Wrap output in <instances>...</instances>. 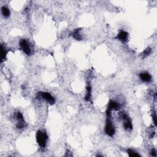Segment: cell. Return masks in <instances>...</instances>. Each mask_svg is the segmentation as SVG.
Returning a JSON list of instances; mask_svg holds the SVG:
<instances>
[{"label": "cell", "mask_w": 157, "mask_h": 157, "mask_svg": "<svg viewBox=\"0 0 157 157\" xmlns=\"http://www.w3.org/2000/svg\"><path fill=\"white\" fill-rule=\"evenodd\" d=\"M80 31H81V30L77 29V30H74L72 33V37L74 38L76 40H77V41L82 40V36L80 33Z\"/></svg>", "instance_id": "12"}, {"label": "cell", "mask_w": 157, "mask_h": 157, "mask_svg": "<svg viewBox=\"0 0 157 157\" xmlns=\"http://www.w3.org/2000/svg\"><path fill=\"white\" fill-rule=\"evenodd\" d=\"M91 91L92 89L90 84H88L87 87V92L85 96V100L86 101H90L91 99Z\"/></svg>", "instance_id": "10"}, {"label": "cell", "mask_w": 157, "mask_h": 157, "mask_svg": "<svg viewBox=\"0 0 157 157\" xmlns=\"http://www.w3.org/2000/svg\"><path fill=\"white\" fill-rule=\"evenodd\" d=\"M121 117L122 119L124 120L123 123V127L126 130H132L133 129V124L132 120L128 116L127 114H125V113H121Z\"/></svg>", "instance_id": "5"}, {"label": "cell", "mask_w": 157, "mask_h": 157, "mask_svg": "<svg viewBox=\"0 0 157 157\" xmlns=\"http://www.w3.org/2000/svg\"><path fill=\"white\" fill-rule=\"evenodd\" d=\"M19 46L21 48V49L23 51L25 54H27V55H30L32 54L31 47H30V44L26 39H21L19 42Z\"/></svg>", "instance_id": "4"}, {"label": "cell", "mask_w": 157, "mask_h": 157, "mask_svg": "<svg viewBox=\"0 0 157 157\" xmlns=\"http://www.w3.org/2000/svg\"><path fill=\"white\" fill-rule=\"evenodd\" d=\"M139 77L142 81L144 82H150L152 81V76L147 72H142L139 74Z\"/></svg>", "instance_id": "9"}, {"label": "cell", "mask_w": 157, "mask_h": 157, "mask_svg": "<svg viewBox=\"0 0 157 157\" xmlns=\"http://www.w3.org/2000/svg\"><path fill=\"white\" fill-rule=\"evenodd\" d=\"M16 119L18 121V123H17V128L19 129H22L25 127V121L23 119V115L21 114V113L20 112H18L16 114Z\"/></svg>", "instance_id": "6"}, {"label": "cell", "mask_w": 157, "mask_h": 157, "mask_svg": "<svg viewBox=\"0 0 157 157\" xmlns=\"http://www.w3.org/2000/svg\"><path fill=\"white\" fill-rule=\"evenodd\" d=\"M1 14L3 15V16L4 17H6V18H7V17H9L10 16L11 12H10L9 9L6 6H3L1 9Z\"/></svg>", "instance_id": "11"}, {"label": "cell", "mask_w": 157, "mask_h": 157, "mask_svg": "<svg viewBox=\"0 0 157 157\" xmlns=\"http://www.w3.org/2000/svg\"><path fill=\"white\" fill-rule=\"evenodd\" d=\"M120 107L121 105L120 103L114 101V100H110L108 103L106 111L107 116H111V112L112 111H118L120 109Z\"/></svg>", "instance_id": "3"}, {"label": "cell", "mask_w": 157, "mask_h": 157, "mask_svg": "<svg viewBox=\"0 0 157 157\" xmlns=\"http://www.w3.org/2000/svg\"><path fill=\"white\" fill-rule=\"evenodd\" d=\"M153 119H154V124L156 126V115L155 112H154V114L153 115Z\"/></svg>", "instance_id": "17"}, {"label": "cell", "mask_w": 157, "mask_h": 157, "mask_svg": "<svg viewBox=\"0 0 157 157\" xmlns=\"http://www.w3.org/2000/svg\"><path fill=\"white\" fill-rule=\"evenodd\" d=\"M152 52V49L150 48H147V49L144 51L142 53V56L143 58H146V56H147L148 55H149Z\"/></svg>", "instance_id": "15"}, {"label": "cell", "mask_w": 157, "mask_h": 157, "mask_svg": "<svg viewBox=\"0 0 157 157\" xmlns=\"http://www.w3.org/2000/svg\"><path fill=\"white\" fill-rule=\"evenodd\" d=\"M104 132L109 136H114L115 133V129L114 123L111 120V116H107V119L106 122L105 128H104Z\"/></svg>", "instance_id": "2"}, {"label": "cell", "mask_w": 157, "mask_h": 157, "mask_svg": "<svg viewBox=\"0 0 157 157\" xmlns=\"http://www.w3.org/2000/svg\"><path fill=\"white\" fill-rule=\"evenodd\" d=\"M7 54V50L6 49V48L3 44H1V62H3V61L6 59Z\"/></svg>", "instance_id": "13"}, {"label": "cell", "mask_w": 157, "mask_h": 157, "mask_svg": "<svg viewBox=\"0 0 157 157\" xmlns=\"http://www.w3.org/2000/svg\"><path fill=\"white\" fill-rule=\"evenodd\" d=\"M40 96L42 99L50 104H54L55 103V99L54 97H52L50 93L48 92H41Z\"/></svg>", "instance_id": "7"}, {"label": "cell", "mask_w": 157, "mask_h": 157, "mask_svg": "<svg viewBox=\"0 0 157 157\" xmlns=\"http://www.w3.org/2000/svg\"><path fill=\"white\" fill-rule=\"evenodd\" d=\"M127 153L128 154V155L130 157H138V156H141V155H139L138 152H136V151H134V150L132 149H128L127 150Z\"/></svg>", "instance_id": "14"}, {"label": "cell", "mask_w": 157, "mask_h": 157, "mask_svg": "<svg viewBox=\"0 0 157 157\" xmlns=\"http://www.w3.org/2000/svg\"><path fill=\"white\" fill-rule=\"evenodd\" d=\"M129 34L128 33L125 31H121L119 34H117V38L119 39V41H121L122 42H127L128 39Z\"/></svg>", "instance_id": "8"}, {"label": "cell", "mask_w": 157, "mask_h": 157, "mask_svg": "<svg viewBox=\"0 0 157 157\" xmlns=\"http://www.w3.org/2000/svg\"><path fill=\"white\" fill-rule=\"evenodd\" d=\"M36 141L38 145L41 148H45L48 140V136L47 133L42 130H38L36 135Z\"/></svg>", "instance_id": "1"}, {"label": "cell", "mask_w": 157, "mask_h": 157, "mask_svg": "<svg viewBox=\"0 0 157 157\" xmlns=\"http://www.w3.org/2000/svg\"><path fill=\"white\" fill-rule=\"evenodd\" d=\"M151 155L152 156H156V151L155 149H152L151 150Z\"/></svg>", "instance_id": "16"}]
</instances>
